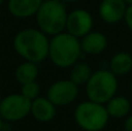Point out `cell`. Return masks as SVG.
Here are the masks:
<instances>
[{"label": "cell", "mask_w": 132, "mask_h": 131, "mask_svg": "<svg viewBox=\"0 0 132 131\" xmlns=\"http://www.w3.org/2000/svg\"><path fill=\"white\" fill-rule=\"evenodd\" d=\"M50 37L38 28L19 30L13 38V49L23 60L41 63L48 58Z\"/></svg>", "instance_id": "6da1fadb"}, {"label": "cell", "mask_w": 132, "mask_h": 131, "mask_svg": "<svg viewBox=\"0 0 132 131\" xmlns=\"http://www.w3.org/2000/svg\"><path fill=\"white\" fill-rule=\"evenodd\" d=\"M82 55L80 38L65 31L50 37L48 58L58 69H71Z\"/></svg>", "instance_id": "7a4b0ae2"}, {"label": "cell", "mask_w": 132, "mask_h": 131, "mask_svg": "<svg viewBox=\"0 0 132 131\" xmlns=\"http://www.w3.org/2000/svg\"><path fill=\"white\" fill-rule=\"evenodd\" d=\"M67 9L60 0H43L36 15L37 28L49 37L65 31Z\"/></svg>", "instance_id": "3957f363"}, {"label": "cell", "mask_w": 132, "mask_h": 131, "mask_svg": "<svg viewBox=\"0 0 132 131\" xmlns=\"http://www.w3.org/2000/svg\"><path fill=\"white\" fill-rule=\"evenodd\" d=\"M73 117L82 131H102L110 120L105 104L88 99L75 107Z\"/></svg>", "instance_id": "277c9868"}, {"label": "cell", "mask_w": 132, "mask_h": 131, "mask_svg": "<svg viewBox=\"0 0 132 131\" xmlns=\"http://www.w3.org/2000/svg\"><path fill=\"white\" fill-rule=\"evenodd\" d=\"M87 99L105 104L118 91V77L109 69H100L92 73L89 80L85 85Z\"/></svg>", "instance_id": "5b68a950"}, {"label": "cell", "mask_w": 132, "mask_h": 131, "mask_svg": "<svg viewBox=\"0 0 132 131\" xmlns=\"http://www.w3.org/2000/svg\"><path fill=\"white\" fill-rule=\"evenodd\" d=\"M30 106L31 101L21 93H12L7 96H2L0 102V115L5 122H20L30 115Z\"/></svg>", "instance_id": "8992f818"}, {"label": "cell", "mask_w": 132, "mask_h": 131, "mask_svg": "<svg viewBox=\"0 0 132 131\" xmlns=\"http://www.w3.org/2000/svg\"><path fill=\"white\" fill-rule=\"evenodd\" d=\"M79 95V86L70 78L60 79L52 83L48 88L46 97L56 107H66L77 100Z\"/></svg>", "instance_id": "52a82bcc"}, {"label": "cell", "mask_w": 132, "mask_h": 131, "mask_svg": "<svg viewBox=\"0 0 132 131\" xmlns=\"http://www.w3.org/2000/svg\"><path fill=\"white\" fill-rule=\"evenodd\" d=\"M94 19L87 9L77 8L68 12L66 20V31L71 35L81 38L93 30Z\"/></svg>", "instance_id": "ba28073f"}, {"label": "cell", "mask_w": 132, "mask_h": 131, "mask_svg": "<svg viewBox=\"0 0 132 131\" xmlns=\"http://www.w3.org/2000/svg\"><path fill=\"white\" fill-rule=\"evenodd\" d=\"M126 8L124 0H102L98 5V16L107 24H116L124 20Z\"/></svg>", "instance_id": "9c48e42d"}, {"label": "cell", "mask_w": 132, "mask_h": 131, "mask_svg": "<svg viewBox=\"0 0 132 131\" xmlns=\"http://www.w3.org/2000/svg\"><path fill=\"white\" fill-rule=\"evenodd\" d=\"M80 45H81L82 53L89 56H97L107 49L108 38L103 32L92 30L80 38Z\"/></svg>", "instance_id": "30bf717a"}, {"label": "cell", "mask_w": 132, "mask_h": 131, "mask_svg": "<svg viewBox=\"0 0 132 131\" xmlns=\"http://www.w3.org/2000/svg\"><path fill=\"white\" fill-rule=\"evenodd\" d=\"M57 107L44 96H38L31 101L30 115L39 123H49L56 117Z\"/></svg>", "instance_id": "8fae6325"}, {"label": "cell", "mask_w": 132, "mask_h": 131, "mask_svg": "<svg viewBox=\"0 0 132 131\" xmlns=\"http://www.w3.org/2000/svg\"><path fill=\"white\" fill-rule=\"evenodd\" d=\"M43 0H8V12L16 19H28L35 16Z\"/></svg>", "instance_id": "7c38bea8"}, {"label": "cell", "mask_w": 132, "mask_h": 131, "mask_svg": "<svg viewBox=\"0 0 132 131\" xmlns=\"http://www.w3.org/2000/svg\"><path fill=\"white\" fill-rule=\"evenodd\" d=\"M105 108L108 110L110 117L112 118H125L131 114V101L124 95H115L105 103Z\"/></svg>", "instance_id": "4fadbf2b"}, {"label": "cell", "mask_w": 132, "mask_h": 131, "mask_svg": "<svg viewBox=\"0 0 132 131\" xmlns=\"http://www.w3.org/2000/svg\"><path fill=\"white\" fill-rule=\"evenodd\" d=\"M109 70L117 77H124L132 71V55L126 51H119L112 55L109 62Z\"/></svg>", "instance_id": "5bb4252c"}, {"label": "cell", "mask_w": 132, "mask_h": 131, "mask_svg": "<svg viewBox=\"0 0 132 131\" xmlns=\"http://www.w3.org/2000/svg\"><path fill=\"white\" fill-rule=\"evenodd\" d=\"M38 73L39 70L37 63L23 60L21 64L16 66L15 71H14V78L20 85H23V84L37 80Z\"/></svg>", "instance_id": "9a60e30c"}, {"label": "cell", "mask_w": 132, "mask_h": 131, "mask_svg": "<svg viewBox=\"0 0 132 131\" xmlns=\"http://www.w3.org/2000/svg\"><path fill=\"white\" fill-rule=\"evenodd\" d=\"M92 71L90 66L88 63L86 62H77L70 70V79L80 87V86H85L87 81L90 78Z\"/></svg>", "instance_id": "2e32d148"}, {"label": "cell", "mask_w": 132, "mask_h": 131, "mask_svg": "<svg viewBox=\"0 0 132 131\" xmlns=\"http://www.w3.org/2000/svg\"><path fill=\"white\" fill-rule=\"evenodd\" d=\"M20 93L23 96L27 97V99H29L30 101H32V100H35L36 97H38L39 94H41V86L37 83V80L30 81V83L21 85Z\"/></svg>", "instance_id": "e0dca14e"}, {"label": "cell", "mask_w": 132, "mask_h": 131, "mask_svg": "<svg viewBox=\"0 0 132 131\" xmlns=\"http://www.w3.org/2000/svg\"><path fill=\"white\" fill-rule=\"evenodd\" d=\"M124 22H125L126 27L132 31V5H129L126 8L125 15H124Z\"/></svg>", "instance_id": "ac0fdd59"}, {"label": "cell", "mask_w": 132, "mask_h": 131, "mask_svg": "<svg viewBox=\"0 0 132 131\" xmlns=\"http://www.w3.org/2000/svg\"><path fill=\"white\" fill-rule=\"evenodd\" d=\"M124 130L125 131H132V114L128 115L124 120Z\"/></svg>", "instance_id": "d6986e66"}, {"label": "cell", "mask_w": 132, "mask_h": 131, "mask_svg": "<svg viewBox=\"0 0 132 131\" xmlns=\"http://www.w3.org/2000/svg\"><path fill=\"white\" fill-rule=\"evenodd\" d=\"M4 127H5V121H4V118L1 117V115H0V131L4 130Z\"/></svg>", "instance_id": "ffe728a7"}, {"label": "cell", "mask_w": 132, "mask_h": 131, "mask_svg": "<svg viewBox=\"0 0 132 131\" xmlns=\"http://www.w3.org/2000/svg\"><path fill=\"white\" fill-rule=\"evenodd\" d=\"M60 1H63L64 4H71V2H77L79 0H60Z\"/></svg>", "instance_id": "44dd1931"}, {"label": "cell", "mask_w": 132, "mask_h": 131, "mask_svg": "<svg viewBox=\"0 0 132 131\" xmlns=\"http://www.w3.org/2000/svg\"><path fill=\"white\" fill-rule=\"evenodd\" d=\"M124 2H125L128 6H129V5H132V0H124Z\"/></svg>", "instance_id": "7402d4cb"}, {"label": "cell", "mask_w": 132, "mask_h": 131, "mask_svg": "<svg viewBox=\"0 0 132 131\" xmlns=\"http://www.w3.org/2000/svg\"><path fill=\"white\" fill-rule=\"evenodd\" d=\"M5 1H6V0H0V6H2V5L5 4Z\"/></svg>", "instance_id": "603a6c76"}, {"label": "cell", "mask_w": 132, "mask_h": 131, "mask_svg": "<svg viewBox=\"0 0 132 131\" xmlns=\"http://www.w3.org/2000/svg\"><path fill=\"white\" fill-rule=\"evenodd\" d=\"M130 92H131V94H132V80H131V83H130Z\"/></svg>", "instance_id": "cb8c5ba5"}, {"label": "cell", "mask_w": 132, "mask_h": 131, "mask_svg": "<svg viewBox=\"0 0 132 131\" xmlns=\"http://www.w3.org/2000/svg\"><path fill=\"white\" fill-rule=\"evenodd\" d=\"M1 99H2V95H1V92H0V102H1Z\"/></svg>", "instance_id": "d4e9b609"}, {"label": "cell", "mask_w": 132, "mask_h": 131, "mask_svg": "<svg viewBox=\"0 0 132 131\" xmlns=\"http://www.w3.org/2000/svg\"><path fill=\"white\" fill-rule=\"evenodd\" d=\"M72 131H82L81 129H79V130H72Z\"/></svg>", "instance_id": "484cf974"}]
</instances>
